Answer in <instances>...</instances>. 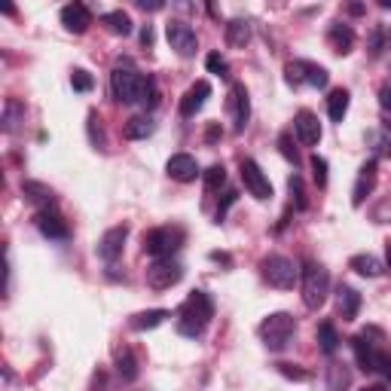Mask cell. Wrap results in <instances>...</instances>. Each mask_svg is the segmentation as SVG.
Listing matches in <instances>:
<instances>
[{
    "instance_id": "obj_11",
    "label": "cell",
    "mask_w": 391,
    "mask_h": 391,
    "mask_svg": "<svg viewBox=\"0 0 391 391\" xmlns=\"http://www.w3.org/2000/svg\"><path fill=\"white\" fill-rule=\"evenodd\" d=\"M229 119H233V132L242 135L248 129V119H251V98H248V89H245L242 83H236L233 89H229Z\"/></svg>"
},
{
    "instance_id": "obj_45",
    "label": "cell",
    "mask_w": 391,
    "mask_h": 391,
    "mask_svg": "<svg viewBox=\"0 0 391 391\" xmlns=\"http://www.w3.org/2000/svg\"><path fill=\"white\" fill-rule=\"evenodd\" d=\"M379 105L391 114V86H382V89H379Z\"/></svg>"
},
{
    "instance_id": "obj_28",
    "label": "cell",
    "mask_w": 391,
    "mask_h": 391,
    "mask_svg": "<svg viewBox=\"0 0 391 391\" xmlns=\"http://www.w3.org/2000/svg\"><path fill=\"white\" fill-rule=\"evenodd\" d=\"M327 114H330L333 123H342L348 114V92L346 89H333L330 98H327Z\"/></svg>"
},
{
    "instance_id": "obj_44",
    "label": "cell",
    "mask_w": 391,
    "mask_h": 391,
    "mask_svg": "<svg viewBox=\"0 0 391 391\" xmlns=\"http://www.w3.org/2000/svg\"><path fill=\"white\" fill-rule=\"evenodd\" d=\"M236 190H227V193H223V205H220V208H217V220H223V217H227V208H229V205H233L236 202Z\"/></svg>"
},
{
    "instance_id": "obj_29",
    "label": "cell",
    "mask_w": 391,
    "mask_h": 391,
    "mask_svg": "<svg viewBox=\"0 0 391 391\" xmlns=\"http://www.w3.org/2000/svg\"><path fill=\"white\" fill-rule=\"evenodd\" d=\"M318 348H321L324 355H333L339 348V333H337V327H333L330 321L318 324Z\"/></svg>"
},
{
    "instance_id": "obj_35",
    "label": "cell",
    "mask_w": 391,
    "mask_h": 391,
    "mask_svg": "<svg viewBox=\"0 0 391 391\" xmlns=\"http://www.w3.org/2000/svg\"><path fill=\"white\" fill-rule=\"evenodd\" d=\"M309 165H312L315 183L324 190V187H327V159H324V156H312V159H309Z\"/></svg>"
},
{
    "instance_id": "obj_54",
    "label": "cell",
    "mask_w": 391,
    "mask_h": 391,
    "mask_svg": "<svg viewBox=\"0 0 391 391\" xmlns=\"http://www.w3.org/2000/svg\"><path fill=\"white\" fill-rule=\"evenodd\" d=\"M388 40H391V31H388Z\"/></svg>"
},
{
    "instance_id": "obj_12",
    "label": "cell",
    "mask_w": 391,
    "mask_h": 391,
    "mask_svg": "<svg viewBox=\"0 0 391 391\" xmlns=\"http://www.w3.org/2000/svg\"><path fill=\"white\" fill-rule=\"evenodd\" d=\"M125 238H129V227H110L105 236L98 238V257L105 263H114L123 257V248H125Z\"/></svg>"
},
{
    "instance_id": "obj_32",
    "label": "cell",
    "mask_w": 391,
    "mask_h": 391,
    "mask_svg": "<svg viewBox=\"0 0 391 391\" xmlns=\"http://www.w3.org/2000/svg\"><path fill=\"white\" fill-rule=\"evenodd\" d=\"M348 382H352V376H348V370L342 364H330V370H327V385H330V391H346Z\"/></svg>"
},
{
    "instance_id": "obj_33",
    "label": "cell",
    "mask_w": 391,
    "mask_h": 391,
    "mask_svg": "<svg viewBox=\"0 0 391 391\" xmlns=\"http://www.w3.org/2000/svg\"><path fill=\"white\" fill-rule=\"evenodd\" d=\"M287 190H291V202L297 211H306V190H302V178L300 174H291V181H287Z\"/></svg>"
},
{
    "instance_id": "obj_25",
    "label": "cell",
    "mask_w": 391,
    "mask_h": 391,
    "mask_svg": "<svg viewBox=\"0 0 391 391\" xmlns=\"http://www.w3.org/2000/svg\"><path fill=\"white\" fill-rule=\"evenodd\" d=\"M251 40V25L245 19H233L227 25V43L233 46V49H245Z\"/></svg>"
},
{
    "instance_id": "obj_1",
    "label": "cell",
    "mask_w": 391,
    "mask_h": 391,
    "mask_svg": "<svg viewBox=\"0 0 391 391\" xmlns=\"http://www.w3.org/2000/svg\"><path fill=\"white\" fill-rule=\"evenodd\" d=\"M214 318V302L205 291H193L187 300H183V306L178 309V333L181 337H202L205 327L211 324Z\"/></svg>"
},
{
    "instance_id": "obj_24",
    "label": "cell",
    "mask_w": 391,
    "mask_h": 391,
    "mask_svg": "<svg viewBox=\"0 0 391 391\" xmlns=\"http://www.w3.org/2000/svg\"><path fill=\"white\" fill-rule=\"evenodd\" d=\"M101 25H105L110 34H116V37H129V34H132V19H129V15H125L123 10L105 13V15H101Z\"/></svg>"
},
{
    "instance_id": "obj_21",
    "label": "cell",
    "mask_w": 391,
    "mask_h": 391,
    "mask_svg": "<svg viewBox=\"0 0 391 391\" xmlns=\"http://www.w3.org/2000/svg\"><path fill=\"white\" fill-rule=\"evenodd\" d=\"M22 193L28 196V202H34L40 211H46V208H52L55 205V193L46 183H40V181H25L22 183Z\"/></svg>"
},
{
    "instance_id": "obj_51",
    "label": "cell",
    "mask_w": 391,
    "mask_h": 391,
    "mask_svg": "<svg viewBox=\"0 0 391 391\" xmlns=\"http://www.w3.org/2000/svg\"><path fill=\"white\" fill-rule=\"evenodd\" d=\"M348 13H352V15H361L364 6H361V3H352V6H348Z\"/></svg>"
},
{
    "instance_id": "obj_47",
    "label": "cell",
    "mask_w": 391,
    "mask_h": 391,
    "mask_svg": "<svg viewBox=\"0 0 391 391\" xmlns=\"http://www.w3.org/2000/svg\"><path fill=\"white\" fill-rule=\"evenodd\" d=\"M138 6H141V10H150V13L162 10V3H159V0H138Z\"/></svg>"
},
{
    "instance_id": "obj_8",
    "label": "cell",
    "mask_w": 391,
    "mask_h": 391,
    "mask_svg": "<svg viewBox=\"0 0 391 391\" xmlns=\"http://www.w3.org/2000/svg\"><path fill=\"white\" fill-rule=\"evenodd\" d=\"M183 278V266L178 260L165 257V260H153L147 266V284L153 287V291H169Z\"/></svg>"
},
{
    "instance_id": "obj_23",
    "label": "cell",
    "mask_w": 391,
    "mask_h": 391,
    "mask_svg": "<svg viewBox=\"0 0 391 391\" xmlns=\"http://www.w3.org/2000/svg\"><path fill=\"white\" fill-rule=\"evenodd\" d=\"M348 269H355L358 275H364V278H379L385 269H382V263L373 257V254H355L352 260H348Z\"/></svg>"
},
{
    "instance_id": "obj_38",
    "label": "cell",
    "mask_w": 391,
    "mask_h": 391,
    "mask_svg": "<svg viewBox=\"0 0 391 391\" xmlns=\"http://www.w3.org/2000/svg\"><path fill=\"white\" fill-rule=\"evenodd\" d=\"M156 105H159L156 83H153V79H147V86H144V95H141V107H144V110H153Z\"/></svg>"
},
{
    "instance_id": "obj_17",
    "label": "cell",
    "mask_w": 391,
    "mask_h": 391,
    "mask_svg": "<svg viewBox=\"0 0 391 391\" xmlns=\"http://www.w3.org/2000/svg\"><path fill=\"white\" fill-rule=\"evenodd\" d=\"M61 25H65L70 34H86L92 25V13H89V6H83V3H68L65 10H61Z\"/></svg>"
},
{
    "instance_id": "obj_3",
    "label": "cell",
    "mask_w": 391,
    "mask_h": 391,
    "mask_svg": "<svg viewBox=\"0 0 391 391\" xmlns=\"http://www.w3.org/2000/svg\"><path fill=\"white\" fill-rule=\"evenodd\" d=\"M144 86H147V77H141L135 68L129 65H116L114 74H110V89H114V98L123 101V105H141Z\"/></svg>"
},
{
    "instance_id": "obj_10",
    "label": "cell",
    "mask_w": 391,
    "mask_h": 391,
    "mask_svg": "<svg viewBox=\"0 0 391 391\" xmlns=\"http://www.w3.org/2000/svg\"><path fill=\"white\" fill-rule=\"evenodd\" d=\"M238 171H242V181H245V190L260 199V202H266V199H273V183H269V178L263 174V169L254 159H242V165H238Z\"/></svg>"
},
{
    "instance_id": "obj_13",
    "label": "cell",
    "mask_w": 391,
    "mask_h": 391,
    "mask_svg": "<svg viewBox=\"0 0 391 391\" xmlns=\"http://www.w3.org/2000/svg\"><path fill=\"white\" fill-rule=\"evenodd\" d=\"M376 178H379V162H376V156H373V159H367V162L361 165V171H358V181H355V190H352L355 208H361L364 199L376 190Z\"/></svg>"
},
{
    "instance_id": "obj_9",
    "label": "cell",
    "mask_w": 391,
    "mask_h": 391,
    "mask_svg": "<svg viewBox=\"0 0 391 391\" xmlns=\"http://www.w3.org/2000/svg\"><path fill=\"white\" fill-rule=\"evenodd\" d=\"M165 37H169V43H171V49L181 55V59H193L196 55V46H199V40H196V31L187 25V22H181V19H171L169 25H165Z\"/></svg>"
},
{
    "instance_id": "obj_19",
    "label": "cell",
    "mask_w": 391,
    "mask_h": 391,
    "mask_svg": "<svg viewBox=\"0 0 391 391\" xmlns=\"http://www.w3.org/2000/svg\"><path fill=\"white\" fill-rule=\"evenodd\" d=\"M337 309H339L342 321H355L358 312H361V293H358L355 287L342 284L339 293H337Z\"/></svg>"
},
{
    "instance_id": "obj_7",
    "label": "cell",
    "mask_w": 391,
    "mask_h": 391,
    "mask_svg": "<svg viewBox=\"0 0 391 391\" xmlns=\"http://www.w3.org/2000/svg\"><path fill=\"white\" fill-rule=\"evenodd\" d=\"M284 77L291 86H315V89H324L330 83V74L327 68L315 65V61H291L284 68Z\"/></svg>"
},
{
    "instance_id": "obj_48",
    "label": "cell",
    "mask_w": 391,
    "mask_h": 391,
    "mask_svg": "<svg viewBox=\"0 0 391 391\" xmlns=\"http://www.w3.org/2000/svg\"><path fill=\"white\" fill-rule=\"evenodd\" d=\"M141 43H144V46H153V28H150V25H144V31H141Z\"/></svg>"
},
{
    "instance_id": "obj_6",
    "label": "cell",
    "mask_w": 391,
    "mask_h": 391,
    "mask_svg": "<svg viewBox=\"0 0 391 391\" xmlns=\"http://www.w3.org/2000/svg\"><path fill=\"white\" fill-rule=\"evenodd\" d=\"M260 273H263V278H266L269 284L278 287V291H291V287L297 284V278H300V269L293 266V260L282 257V254H269V257L260 263Z\"/></svg>"
},
{
    "instance_id": "obj_36",
    "label": "cell",
    "mask_w": 391,
    "mask_h": 391,
    "mask_svg": "<svg viewBox=\"0 0 391 391\" xmlns=\"http://www.w3.org/2000/svg\"><path fill=\"white\" fill-rule=\"evenodd\" d=\"M70 86H74V92H89L92 86H95V79H92V74L89 70H74V77H70Z\"/></svg>"
},
{
    "instance_id": "obj_26",
    "label": "cell",
    "mask_w": 391,
    "mask_h": 391,
    "mask_svg": "<svg viewBox=\"0 0 391 391\" xmlns=\"http://www.w3.org/2000/svg\"><path fill=\"white\" fill-rule=\"evenodd\" d=\"M165 318H169L165 309H150V312H138V315H135L129 321V327H132V330H138V333H144V330H153V327H159Z\"/></svg>"
},
{
    "instance_id": "obj_20",
    "label": "cell",
    "mask_w": 391,
    "mask_h": 391,
    "mask_svg": "<svg viewBox=\"0 0 391 391\" xmlns=\"http://www.w3.org/2000/svg\"><path fill=\"white\" fill-rule=\"evenodd\" d=\"M352 348H355V361H358V367H361V370H367V373L376 370V358H379V352L373 348V342L367 339V333H361V337H355V339H352Z\"/></svg>"
},
{
    "instance_id": "obj_53",
    "label": "cell",
    "mask_w": 391,
    "mask_h": 391,
    "mask_svg": "<svg viewBox=\"0 0 391 391\" xmlns=\"http://www.w3.org/2000/svg\"><path fill=\"white\" fill-rule=\"evenodd\" d=\"M361 391H385L382 385H367V388H361Z\"/></svg>"
},
{
    "instance_id": "obj_14",
    "label": "cell",
    "mask_w": 391,
    "mask_h": 391,
    "mask_svg": "<svg viewBox=\"0 0 391 391\" xmlns=\"http://www.w3.org/2000/svg\"><path fill=\"white\" fill-rule=\"evenodd\" d=\"M165 171H169V178L171 181H178V183H193L199 174V162H196V156H190V153H174L169 162H165Z\"/></svg>"
},
{
    "instance_id": "obj_34",
    "label": "cell",
    "mask_w": 391,
    "mask_h": 391,
    "mask_svg": "<svg viewBox=\"0 0 391 391\" xmlns=\"http://www.w3.org/2000/svg\"><path fill=\"white\" fill-rule=\"evenodd\" d=\"M202 174H205V187H208L211 193H214V190H220L223 183H227V169H223V165H211V169L202 171Z\"/></svg>"
},
{
    "instance_id": "obj_16",
    "label": "cell",
    "mask_w": 391,
    "mask_h": 391,
    "mask_svg": "<svg viewBox=\"0 0 391 391\" xmlns=\"http://www.w3.org/2000/svg\"><path fill=\"white\" fill-rule=\"evenodd\" d=\"M293 132H297V138L306 144V147H315V144L321 141V123H318V116L312 110H300V114L293 116Z\"/></svg>"
},
{
    "instance_id": "obj_15",
    "label": "cell",
    "mask_w": 391,
    "mask_h": 391,
    "mask_svg": "<svg viewBox=\"0 0 391 391\" xmlns=\"http://www.w3.org/2000/svg\"><path fill=\"white\" fill-rule=\"evenodd\" d=\"M208 95H211V83H208V79H199V83H193L187 92H183V98H181V116L183 119L196 116L199 110L205 107Z\"/></svg>"
},
{
    "instance_id": "obj_4",
    "label": "cell",
    "mask_w": 391,
    "mask_h": 391,
    "mask_svg": "<svg viewBox=\"0 0 391 391\" xmlns=\"http://www.w3.org/2000/svg\"><path fill=\"white\" fill-rule=\"evenodd\" d=\"M293 330H297V321H293V315H287V312H273L269 318H263V324H260V339H263V346H266L269 352H282L287 342H291Z\"/></svg>"
},
{
    "instance_id": "obj_39",
    "label": "cell",
    "mask_w": 391,
    "mask_h": 391,
    "mask_svg": "<svg viewBox=\"0 0 391 391\" xmlns=\"http://www.w3.org/2000/svg\"><path fill=\"white\" fill-rule=\"evenodd\" d=\"M205 68H208V74H214V77H227V61L220 59V52H211L208 59H205Z\"/></svg>"
},
{
    "instance_id": "obj_27",
    "label": "cell",
    "mask_w": 391,
    "mask_h": 391,
    "mask_svg": "<svg viewBox=\"0 0 391 391\" xmlns=\"http://www.w3.org/2000/svg\"><path fill=\"white\" fill-rule=\"evenodd\" d=\"M153 129H156V123L150 116H132L129 123H125V138L129 141H144V138H150L153 135Z\"/></svg>"
},
{
    "instance_id": "obj_52",
    "label": "cell",
    "mask_w": 391,
    "mask_h": 391,
    "mask_svg": "<svg viewBox=\"0 0 391 391\" xmlns=\"http://www.w3.org/2000/svg\"><path fill=\"white\" fill-rule=\"evenodd\" d=\"M385 263H388V269H391V242H385Z\"/></svg>"
},
{
    "instance_id": "obj_40",
    "label": "cell",
    "mask_w": 391,
    "mask_h": 391,
    "mask_svg": "<svg viewBox=\"0 0 391 391\" xmlns=\"http://www.w3.org/2000/svg\"><path fill=\"white\" fill-rule=\"evenodd\" d=\"M367 141H373L376 144V156H391V141L385 138V135H379V132H367Z\"/></svg>"
},
{
    "instance_id": "obj_41",
    "label": "cell",
    "mask_w": 391,
    "mask_h": 391,
    "mask_svg": "<svg viewBox=\"0 0 391 391\" xmlns=\"http://www.w3.org/2000/svg\"><path fill=\"white\" fill-rule=\"evenodd\" d=\"M278 147H282V156L287 159V162L300 165V156H297V150H293V144H291V135H282V138H278Z\"/></svg>"
},
{
    "instance_id": "obj_37",
    "label": "cell",
    "mask_w": 391,
    "mask_h": 391,
    "mask_svg": "<svg viewBox=\"0 0 391 391\" xmlns=\"http://www.w3.org/2000/svg\"><path fill=\"white\" fill-rule=\"evenodd\" d=\"M278 373H282L284 379H293V382H309L312 379V373L300 370V367H293V364H278Z\"/></svg>"
},
{
    "instance_id": "obj_18",
    "label": "cell",
    "mask_w": 391,
    "mask_h": 391,
    "mask_svg": "<svg viewBox=\"0 0 391 391\" xmlns=\"http://www.w3.org/2000/svg\"><path fill=\"white\" fill-rule=\"evenodd\" d=\"M327 43H330V49L337 55H348L355 46V31L348 25H342V22H333L330 31H327Z\"/></svg>"
},
{
    "instance_id": "obj_2",
    "label": "cell",
    "mask_w": 391,
    "mask_h": 391,
    "mask_svg": "<svg viewBox=\"0 0 391 391\" xmlns=\"http://www.w3.org/2000/svg\"><path fill=\"white\" fill-rule=\"evenodd\" d=\"M300 291H302V302L306 309H321L330 293V273L315 260H306L300 269Z\"/></svg>"
},
{
    "instance_id": "obj_30",
    "label": "cell",
    "mask_w": 391,
    "mask_h": 391,
    "mask_svg": "<svg viewBox=\"0 0 391 391\" xmlns=\"http://www.w3.org/2000/svg\"><path fill=\"white\" fill-rule=\"evenodd\" d=\"M22 116H25V105H22L19 98H10L3 105V132H15V129H19Z\"/></svg>"
},
{
    "instance_id": "obj_46",
    "label": "cell",
    "mask_w": 391,
    "mask_h": 391,
    "mask_svg": "<svg viewBox=\"0 0 391 391\" xmlns=\"http://www.w3.org/2000/svg\"><path fill=\"white\" fill-rule=\"evenodd\" d=\"M220 135H223V129H220V123H211V125H208V132H205V141H208V144H214V141L220 138Z\"/></svg>"
},
{
    "instance_id": "obj_50",
    "label": "cell",
    "mask_w": 391,
    "mask_h": 391,
    "mask_svg": "<svg viewBox=\"0 0 391 391\" xmlns=\"http://www.w3.org/2000/svg\"><path fill=\"white\" fill-rule=\"evenodd\" d=\"M211 260H217V263H229V257H227V254H220V251H214V254H211Z\"/></svg>"
},
{
    "instance_id": "obj_42",
    "label": "cell",
    "mask_w": 391,
    "mask_h": 391,
    "mask_svg": "<svg viewBox=\"0 0 391 391\" xmlns=\"http://www.w3.org/2000/svg\"><path fill=\"white\" fill-rule=\"evenodd\" d=\"M101 119H98V114H89V135H92V144H98V147H105V135H101Z\"/></svg>"
},
{
    "instance_id": "obj_22",
    "label": "cell",
    "mask_w": 391,
    "mask_h": 391,
    "mask_svg": "<svg viewBox=\"0 0 391 391\" xmlns=\"http://www.w3.org/2000/svg\"><path fill=\"white\" fill-rule=\"evenodd\" d=\"M37 229L43 233L46 238H68L70 233H68V223L59 217V214H49V211H40L37 214Z\"/></svg>"
},
{
    "instance_id": "obj_5",
    "label": "cell",
    "mask_w": 391,
    "mask_h": 391,
    "mask_svg": "<svg viewBox=\"0 0 391 391\" xmlns=\"http://www.w3.org/2000/svg\"><path fill=\"white\" fill-rule=\"evenodd\" d=\"M183 229L181 227H156L150 233H144V254H150L153 260H165L181 248Z\"/></svg>"
},
{
    "instance_id": "obj_49",
    "label": "cell",
    "mask_w": 391,
    "mask_h": 391,
    "mask_svg": "<svg viewBox=\"0 0 391 391\" xmlns=\"http://www.w3.org/2000/svg\"><path fill=\"white\" fill-rule=\"evenodd\" d=\"M373 55H379L382 52V34H379V31H376V34H373V49H370Z\"/></svg>"
},
{
    "instance_id": "obj_31",
    "label": "cell",
    "mask_w": 391,
    "mask_h": 391,
    "mask_svg": "<svg viewBox=\"0 0 391 391\" xmlns=\"http://www.w3.org/2000/svg\"><path fill=\"white\" fill-rule=\"evenodd\" d=\"M116 373L123 376V382L138 379V361H135V355L129 352V348H123V352L116 355Z\"/></svg>"
},
{
    "instance_id": "obj_43",
    "label": "cell",
    "mask_w": 391,
    "mask_h": 391,
    "mask_svg": "<svg viewBox=\"0 0 391 391\" xmlns=\"http://www.w3.org/2000/svg\"><path fill=\"white\" fill-rule=\"evenodd\" d=\"M376 370L391 382V355H388V352H379V358H376Z\"/></svg>"
}]
</instances>
